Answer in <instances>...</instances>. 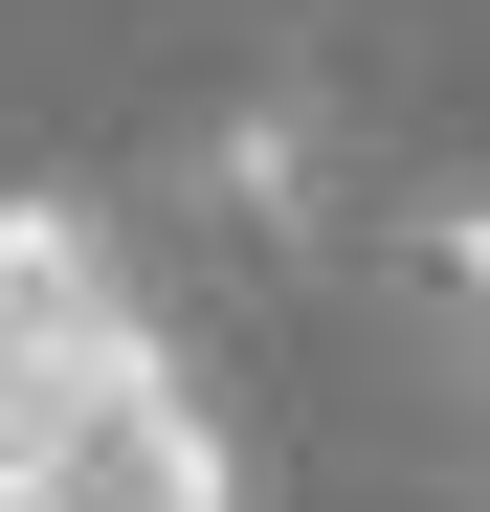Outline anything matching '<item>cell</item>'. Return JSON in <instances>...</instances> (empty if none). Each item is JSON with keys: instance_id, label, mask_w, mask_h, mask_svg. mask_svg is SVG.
<instances>
[{"instance_id": "cell-2", "label": "cell", "mask_w": 490, "mask_h": 512, "mask_svg": "<svg viewBox=\"0 0 490 512\" xmlns=\"http://www.w3.org/2000/svg\"><path fill=\"white\" fill-rule=\"evenodd\" d=\"M0 512H245V468H223L201 379H156V401L90 423V446H23V468H0Z\"/></svg>"}, {"instance_id": "cell-4", "label": "cell", "mask_w": 490, "mask_h": 512, "mask_svg": "<svg viewBox=\"0 0 490 512\" xmlns=\"http://www.w3.org/2000/svg\"><path fill=\"white\" fill-rule=\"evenodd\" d=\"M401 334H446V357L490 379V179H424V201H401Z\"/></svg>"}, {"instance_id": "cell-3", "label": "cell", "mask_w": 490, "mask_h": 512, "mask_svg": "<svg viewBox=\"0 0 490 512\" xmlns=\"http://www.w3.org/2000/svg\"><path fill=\"white\" fill-rule=\"evenodd\" d=\"M201 201H223L245 245H335V112H312V90L201 112Z\"/></svg>"}, {"instance_id": "cell-1", "label": "cell", "mask_w": 490, "mask_h": 512, "mask_svg": "<svg viewBox=\"0 0 490 512\" xmlns=\"http://www.w3.org/2000/svg\"><path fill=\"white\" fill-rule=\"evenodd\" d=\"M179 379V334H156V290L112 268L90 201H0V468L23 446H90L112 401Z\"/></svg>"}]
</instances>
